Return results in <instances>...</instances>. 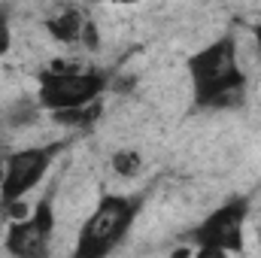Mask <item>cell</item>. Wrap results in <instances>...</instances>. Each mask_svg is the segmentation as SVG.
<instances>
[{
    "label": "cell",
    "instance_id": "obj_1",
    "mask_svg": "<svg viewBox=\"0 0 261 258\" xmlns=\"http://www.w3.org/2000/svg\"><path fill=\"white\" fill-rule=\"evenodd\" d=\"M192 97L200 110H234L246 97V73L240 67L234 34H222L189 58Z\"/></svg>",
    "mask_w": 261,
    "mask_h": 258
},
{
    "label": "cell",
    "instance_id": "obj_2",
    "mask_svg": "<svg viewBox=\"0 0 261 258\" xmlns=\"http://www.w3.org/2000/svg\"><path fill=\"white\" fill-rule=\"evenodd\" d=\"M143 200H146V194H103L76 237V255L100 258L113 252L134 228V222L143 210Z\"/></svg>",
    "mask_w": 261,
    "mask_h": 258
},
{
    "label": "cell",
    "instance_id": "obj_3",
    "mask_svg": "<svg viewBox=\"0 0 261 258\" xmlns=\"http://www.w3.org/2000/svg\"><path fill=\"white\" fill-rule=\"evenodd\" d=\"M61 64L64 61H55L37 73V107L46 113L97 104L110 88V79L100 70H67Z\"/></svg>",
    "mask_w": 261,
    "mask_h": 258
},
{
    "label": "cell",
    "instance_id": "obj_4",
    "mask_svg": "<svg viewBox=\"0 0 261 258\" xmlns=\"http://www.w3.org/2000/svg\"><path fill=\"white\" fill-rule=\"evenodd\" d=\"M61 152H64V143H43V146L15 149L3 158V167H0V216L15 210L24 194L34 192L43 183V176L49 173V167L55 164V158Z\"/></svg>",
    "mask_w": 261,
    "mask_h": 258
},
{
    "label": "cell",
    "instance_id": "obj_5",
    "mask_svg": "<svg viewBox=\"0 0 261 258\" xmlns=\"http://www.w3.org/2000/svg\"><path fill=\"white\" fill-rule=\"evenodd\" d=\"M246 219H249V197L246 194H237V197H228L225 203H219L192 231V237L197 243V252L200 255L243 252L246 249V243H243Z\"/></svg>",
    "mask_w": 261,
    "mask_h": 258
},
{
    "label": "cell",
    "instance_id": "obj_6",
    "mask_svg": "<svg viewBox=\"0 0 261 258\" xmlns=\"http://www.w3.org/2000/svg\"><path fill=\"white\" fill-rule=\"evenodd\" d=\"M55 225H58V216L52 207V194H46L28 216H21L18 222L9 225L3 246H6V252L18 258H40L49 252Z\"/></svg>",
    "mask_w": 261,
    "mask_h": 258
},
{
    "label": "cell",
    "instance_id": "obj_7",
    "mask_svg": "<svg viewBox=\"0 0 261 258\" xmlns=\"http://www.w3.org/2000/svg\"><path fill=\"white\" fill-rule=\"evenodd\" d=\"M85 21H88V15H85L82 9H73V6H70L64 12L46 18V34H49V40H55V43H61V46H76V43L82 40Z\"/></svg>",
    "mask_w": 261,
    "mask_h": 258
},
{
    "label": "cell",
    "instance_id": "obj_8",
    "mask_svg": "<svg viewBox=\"0 0 261 258\" xmlns=\"http://www.w3.org/2000/svg\"><path fill=\"white\" fill-rule=\"evenodd\" d=\"M58 125L64 128H88L91 122H97L100 116V107L97 104H88V107H76V110H58V113H49Z\"/></svg>",
    "mask_w": 261,
    "mask_h": 258
},
{
    "label": "cell",
    "instance_id": "obj_9",
    "mask_svg": "<svg viewBox=\"0 0 261 258\" xmlns=\"http://www.w3.org/2000/svg\"><path fill=\"white\" fill-rule=\"evenodd\" d=\"M110 167L116 170V176H122V179H134V176L143 170V155H140L137 149H119V152H113Z\"/></svg>",
    "mask_w": 261,
    "mask_h": 258
},
{
    "label": "cell",
    "instance_id": "obj_10",
    "mask_svg": "<svg viewBox=\"0 0 261 258\" xmlns=\"http://www.w3.org/2000/svg\"><path fill=\"white\" fill-rule=\"evenodd\" d=\"M12 49V31H9V15L0 9V58Z\"/></svg>",
    "mask_w": 261,
    "mask_h": 258
},
{
    "label": "cell",
    "instance_id": "obj_11",
    "mask_svg": "<svg viewBox=\"0 0 261 258\" xmlns=\"http://www.w3.org/2000/svg\"><path fill=\"white\" fill-rule=\"evenodd\" d=\"M79 43H82L85 49H91V52H94V49L100 46V37H97V28H94V21H91V18L85 21V28H82V40H79Z\"/></svg>",
    "mask_w": 261,
    "mask_h": 258
},
{
    "label": "cell",
    "instance_id": "obj_12",
    "mask_svg": "<svg viewBox=\"0 0 261 258\" xmlns=\"http://www.w3.org/2000/svg\"><path fill=\"white\" fill-rule=\"evenodd\" d=\"M252 40H255V52H258V58H261V18H258V24L252 28Z\"/></svg>",
    "mask_w": 261,
    "mask_h": 258
},
{
    "label": "cell",
    "instance_id": "obj_13",
    "mask_svg": "<svg viewBox=\"0 0 261 258\" xmlns=\"http://www.w3.org/2000/svg\"><path fill=\"white\" fill-rule=\"evenodd\" d=\"M94 3H134V0H94Z\"/></svg>",
    "mask_w": 261,
    "mask_h": 258
}]
</instances>
